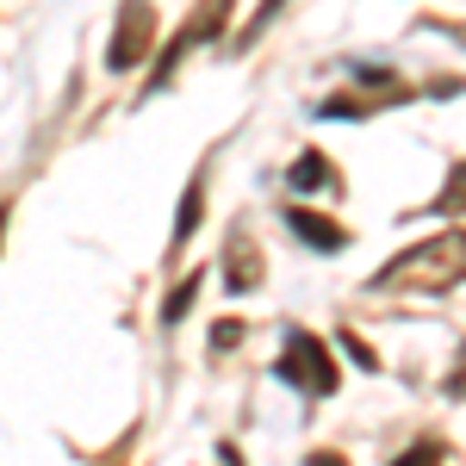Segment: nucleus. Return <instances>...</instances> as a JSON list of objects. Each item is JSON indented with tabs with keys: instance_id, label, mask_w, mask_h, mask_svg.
<instances>
[{
	"instance_id": "2",
	"label": "nucleus",
	"mask_w": 466,
	"mask_h": 466,
	"mask_svg": "<svg viewBox=\"0 0 466 466\" xmlns=\"http://www.w3.org/2000/svg\"><path fill=\"white\" fill-rule=\"evenodd\" d=\"M280 380H287L299 398H329L336 392V360H329V349H323L311 329H292L287 349H280V367H274Z\"/></svg>"
},
{
	"instance_id": "15",
	"label": "nucleus",
	"mask_w": 466,
	"mask_h": 466,
	"mask_svg": "<svg viewBox=\"0 0 466 466\" xmlns=\"http://www.w3.org/2000/svg\"><path fill=\"white\" fill-rule=\"evenodd\" d=\"M448 392H454V398H466V349L454 355V367H448Z\"/></svg>"
},
{
	"instance_id": "10",
	"label": "nucleus",
	"mask_w": 466,
	"mask_h": 466,
	"mask_svg": "<svg viewBox=\"0 0 466 466\" xmlns=\"http://www.w3.org/2000/svg\"><path fill=\"white\" fill-rule=\"evenodd\" d=\"M430 206L441 218H448V212H466V162H454V168H448V180H441V193H435Z\"/></svg>"
},
{
	"instance_id": "7",
	"label": "nucleus",
	"mask_w": 466,
	"mask_h": 466,
	"mask_svg": "<svg viewBox=\"0 0 466 466\" xmlns=\"http://www.w3.org/2000/svg\"><path fill=\"white\" fill-rule=\"evenodd\" d=\"M287 180H292V193L305 199V193H323V187L336 180V168L323 162V149H299V162L287 168Z\"/></svg>"
},
{
	"instance_id": "3",
	"label": "nucleus",
	"mask_w": 466,
	"mask_h": 466,
	"mask_svg": "<svg viewBox=\"0 0 466 466\" xmlns=\"http://www.w3.org/2000/svg\"><path fill=\"white\" fill-rule=\"evenodd\" d=\"M149 44H156V6H149V0H125V6H118V25H112V44H106V63L118 75L137 69L149 56Z\"/></svg>"
},
{
	"instance_id": "9",
	"label": "nucleus",
	"mask_w": 466,
	"mask_h": 466,
	"mask_svg": "<svg viewBox=\"0 0 466 466\" xmlns=\"http://www.w3.org/2000/svg\"><path fill=\"white\" fill-rule=\"evenodd\" d=\"M206 218V180H193L187 193H180V218H175V249H187V237H193V224Z\"/></svg>"
},
{
	"instance_id": "6",
	"label": "nucleus",
	"mask_w": 466,
	"mask_h": 466,
	"mask_svg": "<svg viewBox=\"0 0 466 466\" xmlns=\"http://www.w3.org/2000/svg\"><path fill=\"white\" fill-rule=\"evenodd\" d=\"M224 280H230V292L243 299L249 287H261V249H255L249 230H230V249H224Z\"/></svg>"
},
{
	"instance_id": "18",
	"label": "nucleus",
	"mask_w": 466,
	"mask_h": 466,
	"mask_svg": "<svg viewBox=\"0 0 466 466\" xmlns=\"http://www.w3.org/2000/svg\"><path fill=\"white\" fill-rule=\"evenodd\" d=\"M0 243H6V206H0Z\"/></svg>"
},
{
	"instance_id": "13",
	"label": "nucleus",
	"mask_w": 466,
	"mask_h": 466,
	"mask_svg": "<svg viewBox=\"0 0 466 466\" xmlns=\"http://www.w3.org/2000/svg\"><path fill=\"white\" fill-rule=\"evenodd\" d=\"M280 6H287V0H261V13H255L249 25H243V44H249V37H261V32H268V19H274Z\"/></svg>"
},
{
	"instance_id": "14",
	"label": "nucleus",
	"mask_w": 466,
	"mask_h": 466,
	"mask_svg": "<svg viewBox=\"0 0 466 466\" xmlns=\"http://www.w3.org/2000/svg\"><path fill=\"white\" fill-rule=\"evenodd\" d=\"M342 349H349V355H355L360 367H367V373H380V355H373V349H367L360 336H349V329H342Z\"/></svg>"
},
{
	"instance_id": "1",
	"label": "nucleus",
	"mask_w": 466,
	"mask_h": 466,
	"mask_svg": "<svg viewBox=\"0 0 466 466\" xmlns=\"http://www.w3.org/2000/svg\"><path fill=\"white\" fill-rule=\"evenodd\" d=\"M466 280V230H441V237H423V243H410L404 255H392L380 274H373V287L380 292H454Z\"/></svg>"
},
{
	"instance_id": "11",
	"label": "nucleus",
	"mask_w": 466,
	"mask_h": 466,
	"mask_svg": "<svg viewBox=\"0 0 466 466\" xmlns=\"http://www.w3.org/2000/svg\"><path fill=\"white\" fill-rule=\"evenodd\" d=\"M199 287H206V268H199V274H187V280L175 287V299L162 305V323H180V318H187V311H193V299H199Z\"/></svg>"
},
{
	"instance_id": "8",
	"label": "nucleus",
	"mask_w": 466,
	"mask_h": 466,
	"mask_svg": "<svg viewBox=\"0 0 466 466\" xmlns=\"http://www.w3.org/2000/svg\"><path fill=\"white\" fill-rule=\"evenodd\" d=\"M392 466H461V454L448 448V441H435V435H423V441H410L404 454H398Z\"/></svg>"
},
{
	"instance_id": "5",
	"label": "nucleus",
	"mask_w": 466,
	"mask_h": 466,
	"mask_svg": "<svg viewBox=\"0 0 466 466\" xmlns=\"http://www.w3.org/2000/svg\"><path fill=\"white\" fill-rule=\"evenodd\" d=\"M287 230L292 237H305V243H311V249L318 255H336L342 249V243H349V230H342V224H336V218H323V212H311V206H287Z\"/></svg>"
},
{
	"instance_id": "4",
	"label": "nucleus",
	"mask_w": 466,
	"mask_h": 466,
	"mask_svg": "<svg viewBox=\"0 0 466 466\" xmlns=\"http://www.w3.org/2000/svg\"><path fill=\"white\" fill-rule=\"evenodd\" d=\"M224 13H230V0H206V13H193V19L180 25V37L168 44V50H162V69L149 75V87H162V81L175 75V63L187 56V50H193V44H206V37H218V25H224Z\"/></svg>"
},
{
	"instance_id": "12",
	"label": "nucleus",
	"mask_w": 466,
	"mask_h": 466,
	"mask_svg": "<svg viewBox=\"0 0 466 466\" xmlns=\"http://www.w3.org/2000/svg\"><path fill=\"white\" fill-rule=\"evenodd\" d=\"M237 336H243V323H237V318H224V323L212 329V349H218V355H230V349H237Z\"/></svg>"
},
{
	"instance_id": "16",
	"label": "nucleus",
	"mask_w": 466,
	"mask_h": 466,
	"mask_svg": "<svg viewBox=\"0 0 466 466\" xmlns=\"http://www.w3.org/2000/svg\"><path fill=\"white\" fill-rule=\"evenodd\" d=\"M218 461H224V466H243V454H237L230 441H224V448H218Z\"/></svg>"
},
{
	"instance_id": "17",
	"label": "nucleus",
	"mask_w": 466,
	"mask_h": 466,
	"mask_svg": "<svg viewBox=\"0 0 466 466\" xmlns=\"http://www.w3.org/2000/svg\"><path fill=\"white\" fill-rule=\"evenodd\" d=\"M311 466H349V461H336V454H311Z\"/></svg>"
}]
</instances>
